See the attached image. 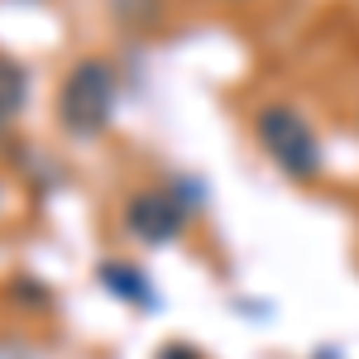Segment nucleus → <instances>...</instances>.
<instances>
[{
    "instance_id": "f257e3e1",
    "label": "nucleus",
    "mask_w": 359,
    "mask_h": 359,
    "mask_svg": "<svg viewBox=\"0 0 359 359\" xmlns=\"http://www.w3.org/2000/svg\"><path fill=\"white\" fill-rule=\"evenodd\" d=\"M115 111V72L101 57H82L57 91V115L72 135H96Z\"/></svg>"
},
{
    "instance_id": "f03ea898",
    "label": "nucleus",
    "mask_w": 359,
    "mask_h": 359,
    "mask_svg": "<svg viewBox=\"0 0 359 359\" xmlns=\"http://www.w3.org/2000/svg\"><path fill=\"white\" fill-rule=\"evenodd\" d=\"M254 130H259V144L273 154L278 168H287L292 177H311V172H316L321 149H316L311 125H306L297 111H287V106H269V111H259Z\"/></svg>"
},
{
    "instance_id": "7ed1b4c3",
    "label": "nucleus",
    "mask_w": 359,
    "mask_h": 359,
    "mask_svg": "<svg viewBox=\"0 0 359 359\" xmlns=\"http://www.w3.org/2000/svg\"><path fill=\"white\" fill-rule=\"evenodd\" d=\"M125 221H130V230H135L139 240L158 245V240H172L182 230V206L168 192H139L130 201V211H125Z\"/></svg>"
},
{
    "instance_id": "20e7f679",
    "label": "nucleus",
    "mask_w": 359,
    "mask_h": 359,
    "mask_svg": "<svg viewBox=\"0 0 359 359\" xmlns=\"http://www.w3.org/2000/svg\"><path fill=\"white\" fill-rule=\"evenodd\" d=\"M25 96H29L25 67H20V62H10V57H0V125H10V120L20 115Z\"/></svg>"
},
{
    "instance_id": "39448f33",
    "label": "nucleus",
    "mask_w": 359,
    "mask_h": 359,
    "mask_svg": "<svg viewBox=\"0 0 359 359\" xmlns=\"http://www.w3.org/2000/svg\"><path fill=\"white\" fill-rule=\"evenodd\" d=\"M106 283H111V287H125V292H135V302H149V283H144V278L139 273H130V269H106Z\"/></svg>"
}]
</instances>
